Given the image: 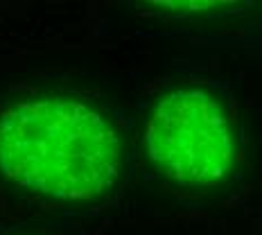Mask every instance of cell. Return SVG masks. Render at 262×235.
<instances>
[{"mask_svg": "<svg viewBox=\"0 0 262 235\" xmlns=\"http://www.w3.org/2000/svg\"><path fill=\"white\" fill-rule=\"evenodd\" d=\"M120 163L118 131L91 104L34 97L0 113V172L30 193L95 199L116 183Z\"/></svg>", "mask_w": 262, "mask_h": 235, "instance_id": "6da1fadb", "label": "cell"}, {"mask_svg": "<svg viewBox=\"0 0 262 235\" xmlns=\"http://www.w3.org/2000/svg\"><path fill=\"white\" fill-rule=\"evenodd\" d=\"M147 156L165 179L185 188H212L235 163V129L224 100L183 86L156 102L145 129Z\"/></svg>", "mask_w": 262, "mask_h": 235, "instance_id": "7a4b0ae2", "label": "cell"}]
</instances>
